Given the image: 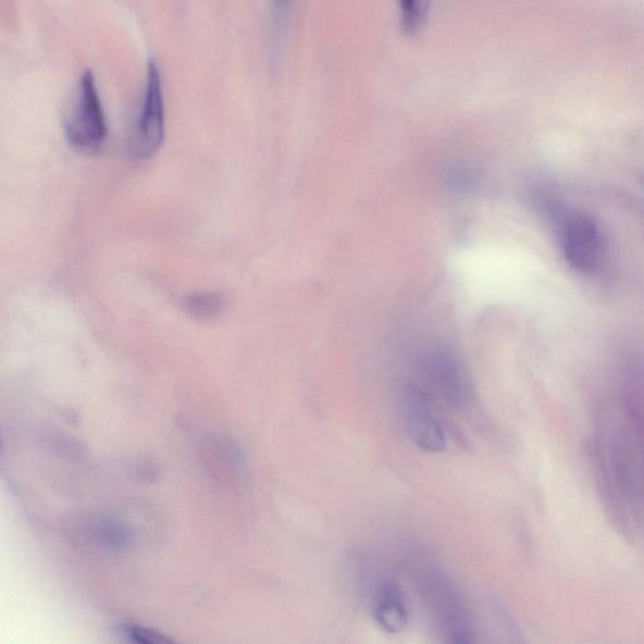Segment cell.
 I'll return each mask as SVG.
<instances>
[{"instance_id": "cell-13", "label": "cell", "mask_w": 644, "mask_h": 644, "mask_svg": "<svg viewBox=\"0 0 644 644\" xmlns=\"http://www.w3.org/2000/svg\"><path fill=\"white\" fill-rule=\"evenodd\" d=\"M271 2L276 7V10L284 12L292 4L293 0H271Z\"/></svg>"}, {"instance_id": "cell-2", "label": "cell", "mask_w": 644, "mask_h": 644, "mask_svg": "<svg viewBox=\"0 0 644 644\" xmlns=\"http://www.w3.org/2000/svg\"><path fill=\"white\" fill-rule=\"evenodd\" d=\"M558 225L560 247L570 268L583 275H593L602 268L606 244L597 221L592 215L574 209H559L547 201Z\"/></svg>"}, {"instance_id": "cell-4", "label": "cell", "mask_w": 644, "mask_h": 644, "mask_svg": "<svg viewBox=\"0 0 644 644\" xmlns=\"http://www.w3.org/2000/svg\"><path fill=\"white\" fill-rule=\"evenodd\" d=\"M166 134L163 78L154 60H150L144 91L132 121L127 148L136 159H149L163 147Z\"/></svg>"}, {"instance_id": "cell-10", "label": "cell", "mask_w": 644, "mask_h": 644, "mask_svg": "<svg viewBox=\"0 0 644 644\" xmlns=\"http://www.w3.org/2000/svg\"><path fill=\"white\" fill-rule=\"evenodd\" d=\"M99 535L101 541L104 544H108L112 547H121L126 543V534L124 533L123 529L114 523H107V525H102Z\"/></svg>"}, {"instance_id": "cell-8", "label": "cell", "mask_w": 644, "mask_h": 644, "mask_svg": "<svg viewBox=\"0 0 644 644\" xmlns=\"http://www.w3.org/2000/svg\"><path fill=\"white\" fill-rule=\"evenodd\" d=\"M183 310L193 319L211 321L220 318L227 309V300L216 293H197L184 297Z\"/></svg>"}, {"instance_id": "cell-6", "label": "cell", "mask_w": 644, "mask_h": 644, "mask_svg": "<svg viewBox=\"0 0 644 644\" xmlns=\"http://www.w3.org/2000/svg\"><path fill=\"white\" fill-rule=\"evenodd\" d=\"M423 383L454 408H463L471 401L472 385L469 374L457 354L443 345H434L420 354L416 361Z\"/></svg>"}, {"instance_id": "cell-12", "label": "cell", "mask_w": 644, "mask_h": 644, "mask_svg": "<svg viewBox=\"0 0 644 644\" xmlns=\"http://www.w3.org/2000/svg\"><path fill=\"white\" fill-rule=\"evenodd\" d=\"M448 181L450 187L457 191H466L472 187L474 176L467 169H456V171L449 174Z\"/></svg>"}, {"instance_id": "cell-5", "label": "cell", "mask_w": 644, "mask_h": 644, "mask_svg": "<svg viewBox=\"0 0 644 644\" xmlns=\"http://www.w3.org/2000/svg\"><path fill=\"white\" fill-rule=\"evenodd\" d=\"M398 405L403 425L413 445L423 453H443L447 447V436L433 412L426 386L421 381H403L398 388Z\"/></svg>"}, {"instance_id": "cell-7", "label": "cell", "mask_w": 644, "mask_h": 644, "mask_svg": "<svg viewBox=\"0 0 644 644\" xmlns=\"http://www.w3.org/2000/svg\"><path fill=\"white\" fill-rule=\"evenodd\" d=\"M374 618L384 631L397 634L406 630L409 614L399 585L392 581H383L375 594Z\"/></svg>"}, {"instance_id": "cell-3", "label": "cell", "mask_w": 644, "mask_h": 644, "mask_svg": "<svg viewBox=\"0 0 644 644\" xmlns=\"http://www.w3.org/2000/svg\"><path fill=\"white\" fill-rule=\"evenodd\" d=\"M63 128L71 147L79 151L98 150L108 138L107 114L91 71L78 79L64 112Z\"/></svg>"}, {"instance_id": "cell-1", "label": "cell", "mask_w": 644, "mask_h": 644, "mask_svg": "<svg viewBox=\"0 0 644 644\" xmlns=\"http://www.w3.org/2000/svg\"><path fill=\"white\" fill-rule=\"evenodd\" d=\"M410 558V573L426 614L447 642L473 643V618L458 586L439 564L421 553Z\"/></svg>"}, {"instance_id": "cell-9", "label": "cell", "mask_w": 644, "mask_h": 644, "mask_svg": "<svg viewBox=\"0 0 644 644\" xmlns=\"http://www.w3.org/2000/svg\"><path fill=\"white\" fill-rule=\"evenodd\" d=\"M400 27L406 35L420 32L429 15L431 0H398Z\"/></svg>"}, {"instance_id": "cell-11", "label": "cell", "mask_w": 644, "mask_h": 644, "mask_svg": "<svg viewBox=\"0 0 644 644\" xmlns=\"http://www.w3.org/2000/svg\"><path fill=\"white\" fill-rule=\"evenodd\" d=\"M126 634L135 642L139 643H163L171 640L161 637L160 634L152 631L145 630V628L136 626H127L125 628Z\"/></svg>"}]
</instances>
